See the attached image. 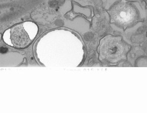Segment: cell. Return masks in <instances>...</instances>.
I'll return each instance as SVG.
<instances>
[{"mask_svg": "<svg viewBox=\"0 0 147 113\" xmlns=\"http://www.w3.org/2000/svg\"><path fill=\"white\" fill-rule=\"evenodd\" d=\"M130 49V46L121 37L109 35L100 41L99 58L105 62L117 63L126 59Z\"/></svg>", "mask_w": 147, "mask_h": 113, "instance_id": "1", "label": "cell"}, {"mask_svg": "<svg viewBox=\"0 0 147 113\" xmlns=\"http://www.w3.org/2000/svg\"><path fill=\"white\" fill-rule=\"evenodd\" d=\"M111 22L120 28L125 29L137 22L138 11L135 5L125 0H121L110 11Z\"/></svg>", "mask_w": 147, "mask_h": 113, "instance_id": "2", "label": "cell"}, {"mask_svg": "<svg viewBox=\"0 0 147 113\" xmlns=\"http://www.w3.org/2000/svg\"><path fill=\"white\" fill-rule=\"evenodd\" d=\"M11 40L15 47H25L31 43L28 33L23 24H18L12 27L11 31Z\"/></svg>", "mask_w": 147, "mask_h": 113, "instance_id": "3", "label": "cell"}, {"mask_svg": "<svg viewBox=\"0 0 147 113\" xmlns=\"http://www.w3.org/2000/svg\"><path fill=\"white\" fill-rule=\"evenodd\" d=\"M7 51V49L5 47H2L1 48V52L2 53H5Z\"/></svg>", "mask_w": 147, "mask_h": 113, "instance_id": "4", "label": "cell"}]
</instances>
